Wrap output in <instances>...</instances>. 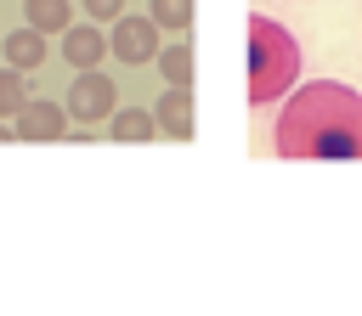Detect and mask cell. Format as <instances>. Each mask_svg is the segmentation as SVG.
<instances>
[{"mask_svg":"<svg viewBox=\"0 0 362 316\" xmlns=\"http://www.w3.org/2000/svg\"><path fill=\"white\" fill-rule=\"evenodd\" d=\"M107 51L119 62H153L158 56V23L153 17H113V34H107Z\"/></svg>","mask_w":362,"mask_h":316,"instance_id":"cell-5","label":"cell"},{"mask_svg":"<svg viewBox=\"0 0 362 316\" xmlns=\"http://www.w3.org/2000/svg\"><path fill=\"white\" fill-rule=\"evenodd\" d=\"M11 135L17 141H57V135H68V107L51 96H28L11 119Z\"/></svg>","mask_w":362,"mask_h":316,"instance_id":"cell-4","label":"cell"},{"mask_svg":"<svg viewBox=\"0 0 362 316\" xmlns=\"http://www.w3.org/2000/svg\"><path fill=\"white\" fill-rule=\"evenodd\" d=\"M119 11H124V0H85V17L90 23H113Z\"/></svg>","mask_w":362,"mask_h":316,"instance_id":"cell-14","label":"cell"},{"mask_svg":"<svg viewBox=\"0 0 362 316\" xmlns=\"http://www.w3.org/2000/svg\"><path fill=\"white\" fill-rule=\"evenodd\" d=\"M6 62H11V68H23V73H34V68L45 62V34H40L34 23H28V28H17V34L6 40Z\"/></svg>","mask_w":362,"mask_h":316,"instance_id":"cell-9","label":"cell"},{"mask_svg":"<svg viewBox=\"0 0 362 316\" xmlns=\"http://www.w3.org/2000/svg\"><path fill=\"white\" fill-rule=\"evenodd\" d=\"M6 135H11V124H6V119H0V141H6Z\"/></svg>","mask_w":362,"mask_h":316,"instance_id":"cell-15","label":"cell"},{"mask_svg":"<svg viewBox=\"0 0 362 316\" xmlns=\"http://www.w3.org/2000/svg\"><path fill=\"white\" fill-rule=\"evenodd\" d=\"M153 124H158V135H170V141H192V96L181 90V85H170L153 107Z\"/></svg>","mask_w":362,"mask_h":316,"instance_id":"cell-6","label":"cell"},{"mask_svg":"<svg viewBox=\"0 0 362 316\" xmlns=\"http://www.w3.org/2000/svg\"><path fill=\"white\" fill-rule=\"evenodd\" d=\"M102 56H107V34H102L96 23H68V28H62V62L96 68Z\"/></svg>","mask_w":362,"mask_h":316,"instance_id":"cell-7","label":"cell"},{"mask_svg":"<svg viewBox=\"0 0 362 316\" xmlns=\"http://www.w3.org/2000/svg\"><path fill=\"white\" fill-rule=\"evenodd\" d=\"M294 79H300V40L272 17H249V107L283 102Z\"/></svg>","mask_w":362,"mask_h":316,"instance_id":"cell-2","label":"cell"},{"mask_svg":"<svg viewBox=\"0 0 362 316\" xmlns=\"http://www.w3.org/2000/svg\"><path fill=\"white\" fill-rule=\"evenodd\" d=\"M272 141L283 158H362V96L339 79H311L288 90Z\"/></svg>","mask_w":362,"mask_h":316,"instance_id":"cell-1","label":"cell"},{"mask_svg":"<svg viewBox=\"0 0 362 316\" xmlns=\"http://www.w3.org/2000/svg\"><path fill=\"white\" fill-rule=\"evenodd\" d=\"M68 119L74 124H96V119H107L113 107H119V90H113V79L107 73H96V68H79V79H74V90H68Z\"/></svg>","mask_w":362,"mask_h":316,"instance_id":"cell-3","label":"cell"},{"mask_svg":"<svg viewBox=\"0 0 362 316\" xmlns=\"http://www.w3.org/2000/svg\"><path fill=\"white\" fill-rule=\"evenodd\" d=\"M23 102H28V73L23 68H0V119H17Z\"/></svg>","mask_w":362,"mask_h":316,"instance_id":"cell-12","label":"cell"},{"mask_svg":"<svg viewBox=\"0 0 362 316\" xmlns=\"http://www.w3.org/2000/svg\"><path fill=\"white\" fill-rule=\"evenodd\" d=\"M147 17H153L158 28H175V34H181V28L192 23V0H147Z\"/></svg>","mask_w":362,"mask_h":316,"instance_id":"cell-13","label":"cell"},{"mask_svg":"<svg viewBox=\"0 0 362 316\" xmlns=\"http://www.w3.org/2000/svg\"><path fill=\"white\" fill-rule=\"evenodd\" d=\"M23 11H28V23L40 28V34H62L68 28V0H23Z\"/></svg>","mask_w":362,"mask_h":316,"instance_id":"cell-11","label":"cell"},{"mask_svg":"<svg viewBox=\"0 0 362 316\" xmlns=\"http://www.w3.org/2000/svg\"><path fill=\"white\" fill-rule=\"evenodd\" d=\"M107 135H113V141H153L158 124H153L147 107H113V113H107Z\"/></svg>","mask_w":362,"mask_h":316,"instance_id":"cell-8","label":"cell"},{"mask_svg":"<svg viewBox=\"0 0 362 316\" xmlns=\"http://www.w3.org/2000/svg\"><path fill=\"white\" fill-rule=\"evenodd\" d=\"M153 62H158L164 85H181V90L192 85V51H187V45H158V56H153Z\"/></svg>","mask_w":362,"mask_h":316,"instance_id":"cell-10","label":"cell"}]
</instances>
